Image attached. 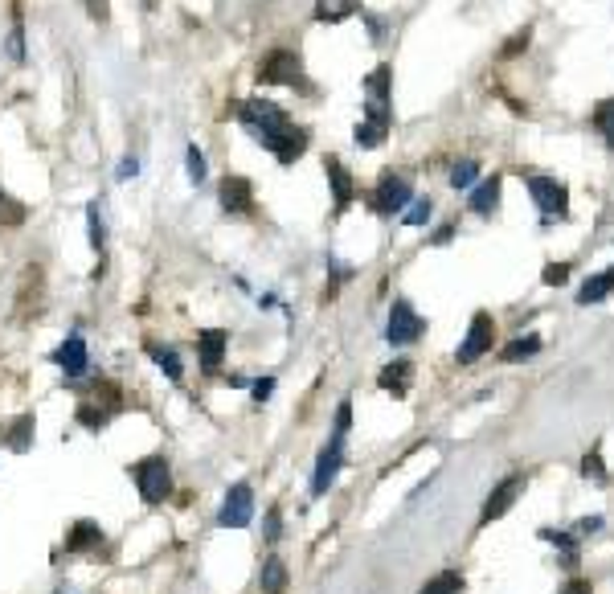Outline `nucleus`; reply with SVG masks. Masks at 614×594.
Here are the masks:
<instances>
[{
  "label": "nucleus",
  "instance_id": "58836bf2",
  "mask_svg": "<svg viewBox=\"0 0 614 594\" xmlns=\"http://www.w3.org/2000/svg\"><path fill=\"white\" fill-rule=\"evenodd\" d=\"M8 54H13V58H25V34H21V17L13 21V34H8Z\"/></svg>",
  "mask_w": 614,
  "mask_h": 594
},
{
  "label": "nucleus",
  "instance_id": "c756f323",
  "mask_svg": "<svg viewBox=\"0 0 614 594\" xmlns=\"http://www.w3.org/2000/svg\"><path fill=\"white\" fill-rule=\"evenodd\" d=\"M475 181H479V165H475V160H458V165L450 168V189H471Z\"/></svg>",
  "mask_w": 614,
  "mask_h": 594
},
{
  "label": "nucleus",
  "instance_id": "f257e3e1",
  "mask_svg": "<svg viewBox=\"0 0 614 594\" xmlns=\"http://www.w3.org/2000/svg\"><path fill=\"white\" fill-rule=\"evenodd\" d=\"M237 119H242L246 132L270 152H275L278 140L291 132V119L283 116V107H275V103H267V99H246L242 107H237Z\"/></svg>",
  "mask_w": 614,
  "mask_h": 594
},
{
  "label": "nucleus",
  "instance_id": "4c0bfd02",
  "mask_svg": "<svg viewBox=\"0 0 614 594\" xmlns=\"http://www.w3.org/2000/svg\"><path fill=\"white\" fill-rule=\"evenodd\" d=\"M540 279H545V287H561V283L569 279V267H565V263H549Z\"/></svg>",
  "mask_w": 614,
  "mask_h": 594
},
{
  "label": "nucleus",
  "instance_id": "423d86ee",
  "mask_svg": "<svg viewBox=\"0 0 614 594\" xmlns=\"http://www.w3.org/2000/svg\"><path fill=\"white\" fill-rule=\"evenodd\" d=\"M422 332H426V320L414 312V304H409V299H393L389 324H385V340H389V345H414Z\"/></svg>",
  "mask_w": 614,
  "mask_h": 594
},
{
  "label": "nucleus",
  "instance_id": "a878e982",
  "mask_svg": "<svg viewBox=\"0 0 614 594\" xmlns=\"http://www.w3.org/2000/svg\"><path fill=\"white\" fill-rule=\"evenodd\" d=\"M540 541H549V545H557V549L565 553V566H578V537H569V533H561V529H540Z\"/></svg>",
  "mask_w": 614,
  "mask_h": 594
},
{
  "label": "nucleus",
  "instance_id": "37998d69",
  "mask_svg": "<svg viewBox=\"0 0 614 594\" xmlns=\"http://www.w3.org/2000/svg\"><path fill=\"white\" fill-rule=\"evenodd\" d=\"M139 173V160L136 156H123V165H119V173H115V176H119V181H127V176H136Z\"/></svg>",
  "mask_w": 614,
  "mask_h": 594
},
{
  "label": "nucleus",
  "instance_id": "39448f33",
  "mask_svg": "<svg viewBox=\"0 0 614 594\" xmlns=\"http://www.w3.org/2000/svg\"><path fill=\"white\" fill-rule=\"evenodd\" d=\"M409 201H414V189H409L406 176L385 173L381 181H377V189H373V197H368V206H373V214L393 217V214H401Z\"/></svg>",
  "mask_w": 614,
  "mask_h": 594
},
{
  "label": "nucleus",
  "instance_id": "4be33fe9",
  "mask_svg": "<svg viewBox=\"0 0 614 594\" xmlns=\"http://www.w3.org/2000/svg\"><path fill=\"white\" fill-rule=\"evenodd\" d=\"M463 586H467V578L458 574V569H442V574L426 578V582L418 586V594H463Z\"/></svg>",
  "mask_w": 614,
  "mask_h": 594
},
{
  "label": "nucleus",
  "instance_id": "b1692460",
  "mask_svg": "<svg viewBox=\"0 0 614 594\" xmlns=\"http://www.w3.org/2000/svg\"><path fill=\"white\" fill-rule=\"evenodd\" d=\"M471 209L479 217H491L499 209V176H491V181H483L479 189L471 193Z\"/></svg>",
  "mask_w": 614,
  "mask_h": 594
},
{
  "label": "nucleus",
  "instance_id": "79ce46f5",
  "mask_svg": "<svg viewBox=\"0 0 614 594\" xmlns=\"http://www.w3.org/2000/svg\"><path fill=\"white\" fill-rule=\"evenodd\" d=\"M561 594H594V586H589V578H573V582H565Z\"/></svg>",
  "mask_w": 614,
  "mask_h": 594
},
{
  "label": "nucleus",
  "instance_id": "1a4fd4ad",
  "mask_svg": "<svg viewBox=\"0 0 614 594\" xmlns=\"http://www.w3.org/2000/svg\"><path fill=\"white\" fill-rule=\"evenodd\" d=\"M250 517H254V492H250V484H234L226 492V500H221V508H217V525L221 529H246V525H250Z\"/></svg>",
  "mask_w": 614,
  "mask_h": 594
},
{
  "label": "nucleus",
  "instance_id": "a211bd4d",
  "mask_svg": "<svg viewBox=\"0 0 614 594\" xmlns=\"http://www.w3.org/2000/svg\"><path fill=\"white\" fill-rule=\"evenodd\" d=\"M287 582H291V574H287V561L283 558H267L258 569V594H287Z\"/></svg>",
  "mask_w": 614,
  "mask_h": 594
},
{
  "label": "nucleus",
  "instance_id": "6e6552de",
  "mask_svg": "<svg viewBox=\"0 0 614 594\" xmlns=\"http://www.w3.org/2000/svg\"><path fill=\"white\" fill-rule=\"evenodd\" d=\"M524 484H528V479H524L520 471H512V476H504V479H499V484L488 492V500H483L479 525H491V520H499V517H504V512L516 504V496L524 492Z\"/></svg>",
  "mask_w": 614,
  "mask_h": 594
},
{
  "label": "nucleus",
  "instance_id": "6ab92c4d",
  "mask_svg": "<svg viewBox=\"0 0 614 594\" xmlns=\"http://www.w3.org/2000/svg\"><path fill=\"white\" fill-rule=\"evenodd\" d=\"M614 296V271H606V275H589L586 283H581V291H578V304H602V299H610Z\"/></svg>",
  "mask_w": 614,
  "mask_h": 594
},
{
  "label": "nucleus",
  "instance_id": "49530a36",
  "mask_svg": "<svg viewBox=\"0 0 614 594\" xmlns=\"http://www.w3.org/2000/svg\"><path fill=\"white\" fill-rule=\"evenodd\" d=\"M144 5H152V0H144Z\"/></svg>",
  "mask_w": 614,
  "mask_h": 594
},
{
  "label": "nucleus",
  "instance_id": "7ed1b4c3",
  "mask_svg": "<svg viewBox=\"0 0 614 594\" xmlns=\"http://www.w3.org/2000/svg\"><path fill=\"white\" fill-rule=\"evenodd\" d=\"M131 479H136L139 496H144L147 504H160L164 496H168V488H172L168 459H160V455H152V459H139V463H131Z\"/></svg>",
  "mask_w": 614,
  "mask_h": 594
},
{
  "label": "nucleus",
  "instance_id": "aec40b11",
  "mask_svg": "<svg viewBox=\"0 0 614 594\" xmlns=\"http://www.w3.org/2000/svg\"><path fill=\"white\" fill-rule=\"evenodd\" d=\"M303 152H307V132L291 124V132H287L283 140H278V148H275V160H278V165H295V160H299Z\"/></svg>",
  "mask_w": 614,
  "mask_h": 594
},
{
  "label": "nucleus",
  "instance_id": "473e14b6",
  "mask_svg": "<svg viewBox=\"0 0 614 594\" xmlns=\"http://www.w3.org/2000/svg\"><path fill=\"white\" fill-rule=\"evenodd\" d=\"M352 140H357V148H381V140H385V127L357 124V132H352Z\"/></svg>",
  "mask_w": 614,
  "mask_h": 594
},
{
  "label": "nucleus",
  "instance_id": "393cba45",
  "mask_svg": "<svg viewBox=\"0 0 614 594\" xmlns=\"http://www.w3.org/2000/svg\"><path fill=\"white\" fill-rule=\"evenodd\" d=\"M352 13H357V0H319L316 5V21H327V25L352 17Z\"/></svg>",
  "mask_w": 614,
  "mask_h": 594
},
{
  "label": "nucleus",
  "instance_id": "bb28decb",
  "mask_svg": "<svg viewBox=\"0 0 614 594\" xmlns=\"http://www.w3.org/2000/svg\"><path fill=\"white\" fill-rule=\"evenodd\" d=\"M578 471L589 479V484H610V471H606L602 451H598V447H594V451H586V455H581V468H578Z\"/></svg>",
  "mask_w": 614,
  "mask_h": 594
},
{
  "label": "nucleus",
  "instance_id": "e433bc0d",
  "mask_svg": "<svg viewBox=\"0 0 614 594\" xmlns=\"http://www.w3.org/2000/svg\"><path fill=\"white\" fill-rule=\"evenodd\" d=\"M262 537H267V541H278V537H283V512L278 508L267 512V520H262Z\"/></svg>",
  "mask_w": 614,
  "mask_h": 594
},
{
  "label": "nucleus",
  "instance_id": "f03ea898",
  "mask_svg": "<svg viewBox=\"0 0 614 594\" xmlns=\"http://www.w3.org/2000/svg\"><path fill=\"white\" fill-rule=\"evenodd\" d=\"M389 83H393V70L389 66H377L373 75L365 78V124L385 127V132H389V124H393Z\"/></svg>",
  "mask_w": 614,
  "mask_h": 594
},
{
  "label": "nucleus",
  "instance_id": "c85d7f7f",
  "mask_svg": "<svg viewBox=\"0 0 614 594\" xmlns=\"http://www.w3.org/2000/svg\"><path fill=\"white\" fill-rule=\"evenodd\" d=\"M86 230H90V247L103 255L106 250V226H103V214H98V201L86 206Z\"/></svg>",
  "mask_w": 614,
  "mask_h": 594
},
{
  "label": "nucleus",
  "instance_id": "4468645a",
  "mask_svg": "<svg viewBox=\"0 0 614 594\" xmlns=\"http://www.w3.org/2000/svg\"><path fill=\"white\" fill-rule=\"evenodd\" d=\"M324 173H327V185H332V201H336V214H344V209L352 206V193H357V185H352L348 168L340 165L336 156L324 160Z\"/></svg>",
  "mask_w": 614,
  "mask_h": 594
},
{
  "label": "nucleus",
  "instance_id": "cd10ccee",
  "mask_svg": "<svg viewBox=\"0 0 614 594\" xmlns=\"http://www.w3.org/2000/svg\"><path fill=\"white\" fill-rule=\"evenodd\" d=\"M540 353V337H520V340H512V345H504L499 348V361H520V357H537Z\"/></svg>",
  "mask_w": 614,
  "mask_h": 594
},
{
  "label": "nucleus",
  "instance_id": "5701e85b",
  "mask_svg": "<svg viewBox=\"0 0 614 594\" xmlns=\"http://www.w3.org/2000/svg\"><path fill=\"white\" fill-rule=\"evenodd\" d=\"M115 410H119V406H98V398H82L78 422H82V427H90V430H103L106 422L115 418Z\"/></svg>",
  "mask_w": 614,
  "mask_h": 594
},
{
  "label": "nucleus",
  "instance_id": "c03bdc74",
  "mask_svg": "<svg viewBox=\"0 0 614 594\" xmlns=\"http://www.w3.org/2000/svg\"><path fill=\"white\" fill-rule=\"evenodd\" d=\"M450 238H455V226H442V230L434 234V242H450Z\"/></svg>",
  "mask_w": 614,
  "mask_h": 594
},
{
  "label": "nucleus",
  "instance_id": "a19ab883",
  "mask_svg": "<svg viewBox=\"0 0 614 594\" xmlns=\"http://www.w3.org/2000/svg\"><path fill=\"white\" fill-rule=\"evenodd\" d=\"M250 394H254V402H267V398L275 394V378H258V381L250 386Z\"/></svg>",
  "mask_w": 614,
  "mask_h": 594
},
{
  "label": "nucleus",
  "instance_id": "f3484780",
  "mask_svg": "<svg viewBox=\"0 0 614 594\" xmlns=\"http://www.w3.org/2000/svg\"><path fill=\"white\" fill-rule=\"evenodd\" d=\"M103 545V529L95 520H78V525L65 533V553H90Z\"/></svg>",
  "mask_w": 614,
  "mask_h": 594
},
{
  "label": "nucleus",
  "instance_id": "9b49d317",
  "mask_svg": "<svg viewBox=\"0 0 614 594\" xmlns=\"http://www.w3.org/2000/svg\"><path fill=\"white\" fill-rule=\"evenodd\" d=\"M340 468H344V438H336V435H332V443H327L324 451H319V459H316V476H311V496H324L327 488L336 484Z\"/></svg>",
  "mask_w": 614,
  "mask_h": 594
},
{
  "label": "nucleus",
  "instance_id": "f8f14e48",
  "mask_svg": "<svg viewBox=\"0 0 614 594\" xmlns=\"http://www.w3.org/2000/svg\"><path fill=\"white\" fill-rule=\"evenodd\" d=\"M54 365L65 373V378H82L86 373V365H90V353H86V340L74 332V337H65L62 345H57V353H54Z\"/></svg>",
  "mask_w": 614,
  "mask_h": 594
},
{
  "label": "nucleus",
  "instance_id": "0eeeda50",
  "mask_svg": "<svg viewBox=\"0 0 614 594\" xmlns=\"http://www.w3.org/2000/svg\"><path fill=\"white\" fill-rule=\"evenodd\" d=\"M491 345H496V320H491L488 312H475L471 316V328H467V340L458 345V365H471L479 361V357L491 353Z\"/></svg>",
  "mask_w": 614,
  "mask_h": 594
},
{
  "label": "nucleus",
  "instance_id": "ea45409f",
  "mask_svg": "<svg viewBox=\"0 0 614 594\" xmlns=\"http://www.w3.org/2000/svg\"><path fill=\"white\" fill-rule=\"evenodd\" d=\"M602 525H606V517H598V512H594V517H581L573 529H578V537H589V533H598Z\"/></svg>",
  "mask_w": 614,
  "mask_h": 594
},
{
  "label": "nucleus",
  "instance_id": "412c9836",
  "mask_svg": "<svg viewBox=\"0 0 614 594\" xmlns=\"http://www.w3.org/2000/svg\"><path fill=\"white\" fill-rule=\"evenodd\" d=\"M147 357L160 365V373L168 381H180V373H185V369H180V353H176V348L160 345V340H147Z\"/></svg>",
  "mask_w": 614,
  "mask_h": 594
},
{
  "label": "nucleus",
  "instance_id": "dca6fc26",
  "mask_svg": "<svg viewBox=\"0 0 614 594\" xmlns=\"http://www.w3.org/2000/svg\"><path fill=\"white\" fill-rule=\"evenodd\" d=\"M250 201H254V189L246 176H226V181H221V209H226V214H246Z\"/></svg>",
  "mask_w": 614,
  "mask_h": 594
},
{
  "label": "nucleus",
  "instance_id": "2eb2a0df",
  "mask_svg": "<svg viewBox=\"0 0 614 594\" xmlns=\"http://www.w3.org/2000/svg\"><path fill=\"white\" fill-rule=\"evenodd\" d=\"M377 386H381L385 394H393V398H406L409 386H414V361H393V365H385V369L377 373Z\"/></svg>",
  "mask_w": 614,
  "mask_h": 594
},
{
  "label": "nucleus",
  "instance_id": "f704fd0d",
  "mask_svg": "<svg viewBox=\"0 0 614 594\" xmlns=\"http://www.w3.org/2000/svg\"><path fill=\"white\" fill-rule=\"evenodd\" d=\"M188 181L201 185L205 181V152L196 144H188Z\"/></svg>",
  "mask_w": 614,
  "mask_h": 594
},
{
  "label": "nucleus",
  "instance_id": "de8ad7c7",
  "mask_svg": "<svg viewBox=\"0 0 614 594\" xmlns=\"http://www.w3.org/2000/svg\"><path fill=\"white\" fill-rule=\"evenodd\" d=\"M57 594H65V590H57Z\"/></svg>",
  "mask_w": 614,
  "mask_h": 594
},
{
  "label": "nucleus",
  "instance_id": "20e7f679",
  "mask_svg": "<svg viewBox=\"0 0 614 594\" xmlns=\"http://www.w3.org/2000/svg\"><path fill=\"white\" fill-rule=\"evenodd\" d=\"M524 185H528L532 201H537V209L545 217H569V189H565L557 176H537L528 173L524 176Z\"/></svg>",
  "mask_w": 614,
  "mask_h": 594
},
{
  "label": "nucleus",
  "instance_id": "ddd939ff",
  "mask_svg": "<svg viewBox=\"0 0 614 594\" xmlns=\"http://www.w3.org/2000/svg\"><path fill=\"white\" fill-rule=\"evenodd\" d=\"M226 348H229V332H221V328L196 332V357H201V369L205 373H217L221 369V357H226Z\"/></svg>",
  "mask_w": 614,
  "mask_h": 594
},
{
  "label": "nucleus",
  "instance_id": "2f4dec72",
  "mask_svg": "<svg viewBox=\"0 0 614 594\" xmlns=\"http://www.w3.org/2000/svg\"><path fill=\"white\" fill-rule=\"evenodd\" d=\"M430 214H434L430 197H414V206L401 209V222H406V226H426V217H430Z\"/></svg>",
  "mask_w": 614,
  "mask_h": 594
},
{
  "label": "nucleus",
  "instance_id": "a18cd8bd",
  "mask_svg": "<svg viewBox=\"0 0 614 594\" xmlns=\"http://www.w3.org/2000/svg\"><path fill=\"white\" fill-rule=\"evenodd\" d=\"M5 201H8V197H5V189H0V206H5Z\"/></svg>",
  "mask_w": 614,
  "mask_h": 594
},
{
  "label": "nucleus",
  "instance_id": "72a5a7b5",
  "mask_svg": "<svg viewBox=\"0 0 614 594\" xmlns=\"http://www.w3.org/2000/svg\"><path fill=\"white\" fill-rule=\"evenodd\" d=\"M29 438H33V418L25 414V418H16L13 435H8V447H13V451H29Z\"/></svg>",
  "mask_w": 614,
  "mask_h": 594
},
{
  "label": "nucleus",
  "instance_id": "c9c22d12",
  "mask_svg": "<svg viewBox=\"0 0 614 594\" xmlns=\"http://www.w3.org/2000/svg\"><path fill=\"white\" fill-rule=\"evenodd\" d=\"M348 427H352V402H348V398H344V402L336 406V422H332V435H336V438H344V435H348Z\"/></svg>",
  "mask_w": 614,
  "mask_h": 594
},
{
  "label": "nucleus",
  "instance_id": "7c9ffc66",
  "mask_svg": "<svg viewBox=\"0 0 614 594\" xmlns=\"http://www.w3.org/2000/svg\"><path fill=\"white\" fill-rule=\"evenodd\" d=\"M594 127L606 136V144H610V148H614V99L598 103V111H594Z\"/></svg>",
  "mask_w": 614,
  "mask_h": 594
},
{
  "label": "nucleus",
  "instance_id": "9d476101",
  "mask_svg": "<svg viewBox=\"0 0 614 594\" xmlns=\"http://www.w3.org/2000/svg\"><path fill=\"white\" fill-rule=\"evenodd\" d=\"M258 83L307 86V83H303V66H299V58H295V54H287V50H275V54H267V58H262V66H258Z\"/></svg>",
  "mask_w": 614,
  "mask_h": 594
}]
</instances>
